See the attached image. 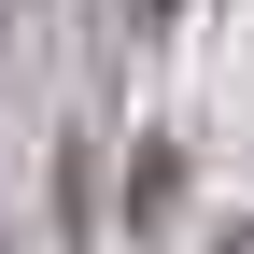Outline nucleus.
I'll list each match as a JSON object with an SVG mask.
<instances>
[{"label": "nucleus", "mask_w": 254, "mask_h": 254, "mask_svg": "<svg viewBox=\"0 0 254 254\" xmlns=\"http://www.w3.org/2000/svg\"><path fill=\"white\" fill-rule=\"evenodd\" d=\"M226 254H254V240H226Z\"/></svg>", "instance_id": "1"}]
</instances>
